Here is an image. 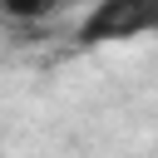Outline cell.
<instances>
[{"label":"cell","mask_w":158,"mask_h":158,"mask_svg":"<svg viewBox=\"0 0 158 158\" xmlns=\"http://www.w3.org/2000/svg\"><path fill=\"white\" fill-rule=\"evenodd\" d=\"M138 35H158V0H99L74 30L79 44H109Z\"/></svg>","instance_id":"1"}]
</instances>
